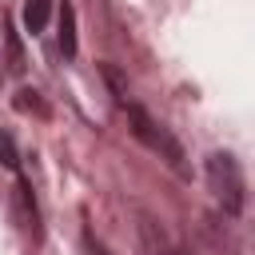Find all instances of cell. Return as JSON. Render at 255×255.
Masks as SVG:
<instances>
[{
	"label": "cell",
	"mask_w": 255,
	"mask_h": 255,
	"mask_svg": "<svg viewBox=\"0 0 255 255\" xmlns=\"http://www.w3.org/2000/svg\"><path fill=\"white\" fill-rule=\"evenodd\" d=\"M124 112H128L131 135H135L139 143H147V147H151V151H155V155H159L167 167L183 171V147H179V139H175L167 128H159V124H155V120H151V116H147L139 104H131V100H128V104H124Z\"/></svg>",
	"instance_id": "1"
},
{
	"label": "cell",
	"mask_w": 255,
	"mask_h": 255,
	"mask_svg": "<svg viewBox=\"0 0 255 255\" xmlns=\"http://www.w3.org/2000/svg\"><path fill=\"white\" fill-rule=\"evenodd\" d=\"M207 183H211V191H215V199H219V207L227 215L243 211V171L227 151H211L207 155Z\"/></svg>",
	"instance_id": "2"
},
{
	"label": "cell",
	"mask_w": 255,
	"mask_h": 255,
	"mask_svg": "<svg viewBox=\"0 0 255 255\" xmlns=\"http://www.w3.org/2000/svg\"><path fill=\"white\" fill-rule=\"evenodd\" d=\"M143 243H147V251H151V255H187L179 243H171V239H167V231H163L155 219H143Z\"/></svg>",
	"instance_id": "3"
},
{
	"label": "cell",
	"mask_w": 255,
	"mask_h": 255,
	"mask_svg": "<svg viewBox=\"0 0 255 255\" xmlns=\"http://www.w3.org/2000/svg\"><path fill=\"white\" fill-rule=\"evenodd\" d=\"M60 52L64 56H76V8L68 0L60 4Z\"/></svg>",
	"instance_id": "4"
},
{
	"label": "cell",
	"mask_w": 255,
	"mask_h": 255,
	"mask_svg": "<svg viewBox=\"0 0 255 255\" xmlns=\"http://www.w3.org/2000/svg\"><path fill=\"white\" fill-rule=\"evenodd\" d=\"M48 16H52V0H28V4H24V28H28L32 36L44 32Z\"/></svg>",
	"instance_id": "5"
},
{
	"label": "cell",
	"mask_w": 255,
	"mask_h": 255,
	"mask_svg": "<svg viewBox=\"0 0 255 255\" xmlns=\"http://www.w3.org/2000/svg\"><path fill=\"white\" fill-rule=\"evenodd\" d=\"M16 108H20V112L44 116V100H40V92H32V88H20V92H16Z\"/></svg>",
	"instance_id": "6"
},
{
	"label": "cell",
	"mask_w": 255,
	"mask_h": 255,
	"mask_svg": "<svg viewBox=\"0 0 255 255\" xmlns=\"http://www.w3.org/2000/svg\"><path fill=\"white\" fill-rule=\"evenodd\" d=\"M0 163H4L8 171H16V167H20V155H16V143H12V135H8V131H0Z\"/></svg>",
	"instance_id": "7"
},
{
	"label": "cell",
	"mask_w": 255,
	"mask_h": 255,
	"mask_svg": "<svg viewBox=\"0 0 255 255\" xmlns=\"http://www.w3.org/2000/svg\"><path fill=\"white\" fill-rule=\"evenodd\" d=\"M4 44H8V68L20 72V68H24V52H20V40H16L8 28H4Z\"/></svg>",
	"instance_id": "8"
}]
</instances>
